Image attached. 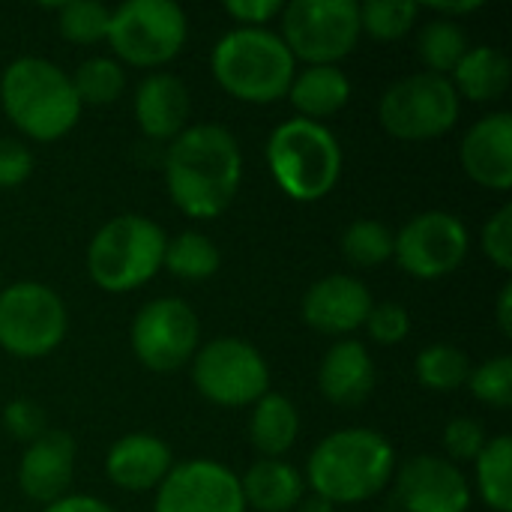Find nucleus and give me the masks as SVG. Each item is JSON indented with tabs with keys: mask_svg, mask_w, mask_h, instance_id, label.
<instances>
[{
	"mask_svg": "<svg viewBox=\"0 0 512 512\" xmlns=\"http://www.w3.org/2000/svg\"><path fill=\"white\" fill-rule=\"evenodd\" d=\"M243 180V153L237 138L219 123L186 126L165 150V186L189 219L222 216Z\"/></svg>",
	"mask_w": 512,
	"mask_h": 512,
	"instance_id": "f257e3e1",
	"label": "nucleus"
},
{
	"mask_svg": "<svg viewBox=\"0 0 512 512\" xmlns=\"http://www.w3.org/2000/svg\"><path fill=\"white\" fill-rule=\"evenodd\" d=\"M396 471L393 444L375 429H339L327 435L306 462L312 492L336 504H363L375 498Z\"/></svg>",
	"mask_w": 512,
	"mask_h": 512,
	"instance_id": "f03ea898",
	"label": "nucleus"
},
{
	"mask_svg": "<svg viewBox=\"0 0 512 512\" xmlns=\"http://www.w3.org/2000/svg\"><path fill=\"white\" fill-rule=\"evenodd\" d=\"M0 102L6 117L33 141H57L81 117L69 72L45 57H18L3 69Z\"/></svg>",
	"mask_w": 512,
	"mask_h": 512,
	"instance_id": "7ed1b4c3",
	"label": "nucleus"
},
{
	"mask_svg": "<svg viewBox=\"0 0 512 512\" xmlns=\"http://www.w3.org/2000/svg\"><path fill=\"white\" fill-rule=\"evenodd\" d=\"M210 69L228 96L252 105H270L288 96L297 60L279 33L267 27H237L216 42Z\"/></svg>",
	"mask_w": 512,
	"mask_h": 512,
	"instance_id": "20e7f679",
	"label": "nucleus"
},
{
	"mask_svg": "<svg viewBox=\"0 0 512 512\" xmlns=\"http://www.w3.org/2000/svg\"><path fill=\"white\" fill-rule=\"evenodd\" d=\"M267 165L276 186L300 204L327 198L342 177V144L315 120H285L267 138Z\"/></svg>",
	"mask_w": 512,
	"mask_h": 512,
	"instance_id": "39448f33",
	"label": "nucleus"
},
{
	"mask_svg": "<svg viewBox=\"0 0 512 512\" xmlns=\"http://www.w3.org/2000/svg\"><path fill=\"white\" fill-rule=\"evenodd\" d=\"M165 231L138 213L105 222L87 246V273L108 294H126L147 285L165 258Z\"/></svg>",
	"mask_w": 512,
	"mask_h": 512,
	"instance_id": "423d86ee",
	"label": "nucleus"
},
{
	"mask_svg": "<svg viewBox=\"0 0 512 512\" xmlns=\"http://www.w3.org/2000/svg\"><path fill=\"white\" fill-rule=\"evenodd\" d=\"M189 36L186 12L171 0H129L111 9L108 45L114 54L138 69L171 63Z\"/></svg>",
	"mask_w": 512,
	"mask_h": 512,
	"instance_id": "0eeeda50",
	"label": "nucleus"
},
{
	"mask_svg": "<svg viewBox=\"0 0 512 512\" xmlns=\"http://www.w3.org/2000/svg\"><path fill=\"white\" fill-rule=\"evenodd\" d=\"M360 3L354 0H294L282 6L279 39L306 66H336L360 42Z\"/></svg>",
	"mask_w": 512,
	"mask_h": 512,
	"instance_id": "6e6552de",
	"label": "nucleus"
},
{
	"mask_svg": "<svg viewBox=\"0 0 512 512\" xmlns=\"http://www.w3.org/2000/svg\"><path fill=\"white\" fill-rule=\"evenodd\" d=\"M462 111V99L450 78L414 72L390 84L378 102V120L399 141H432L447 135Z\"/></svg>",
	"mask_w": 512,
	"mask_h": 512,
	"instance_id": "1a4fd4ad",
	"label": "nucleus"
},
{
	"mask_svg": "<svg viewBox=\"0 0 512 512\" xmlns=\"http://www.w3.org/2000/svg\"><path fill=\"white\" fill-rule=\"evenodd\" d=\"M69 315L60 294L42 282H15L0 291V348L21 360L48 357L66 336Z\"/></svg>",
	"mask_w": 512,
	"mask_h": 512,
	"instance_id": "9d476101",
	"label": "nucleus"
},
{
	"mask_svg": "<svg viewBox=\"0 0 512 512\" xmlns=\"http://www.w3.org/2000/svg\"><path fill=\"white\" fill-rule=\"evenodd\" d=\"M192 381L207 402L246 408L270 393V366L249 342L222 336L198 348L192 357Z\"/></svg>",
	"mask_w": 512,
	"mask_h": 512,
	"instance_id": "9b49d317",
	"label": "nucleus"
},
{
	"mask_svg": "<svg viewBox=\"0 0 512 512\" xmlns=\"http://www.w3.org/2000/svg\"><path fill=\"white\" fill-rule=\"evenodd\" d=\"M201 348V321L186 300L159 297L132 321V351L150 372H177Z\"/></svg>",
	"mask_w": 512,
	"mask_h": 512,
	"instance_id": "f8f14e48",
	"label": "nucleus"
},
{
	"mask_svg": "<svg viewBox=\"0 0 512 512\" xmlns=\"http://www.w3.org/2000/svg\"><path fill=\"white\" fill-rule=\"evenodd\" d=\"M471 252L465 222L447 210H426L405 222L393 240L399 267L414 279H441L456 273Z\"/></svg>",
	"mask_w": 512,
	"mask_h": 512,
	"instance_id": "ddd939ff",
	"label": "nucleus"
},
{
	"mask_svg": "<svg viewBox=\"0 0 512 512\" xmlns=\"http://www.w3.org/2000/svg\"><path fill=\"white\" fill-rule=\"evenodd\" d=\"M153 512H246L240 477L213 459L180 462L156 489Z\"/></svg>",
	"mask_w": 512,
	"mask_h": 512,
	"instance_id": "4468645a",
	"label": "nucleus"
},
{
	"mask_svg": "<svg viewBox=\"0 0 512 512\" xmlns=\"http://www.w3.org/2000/svg\"><path fill=\"white\" fill-rule=\"evenodd\" d=\"M396 498L405 512H468L471 486L450 459L426 453L399 468Z\"/></svg>",
	"mask_w": 512,
	"mask_h": 512,
	"instance_id": "2eb2a0df",
	"label": "nucleus"
},
{
	"mask_svg": "<svg viewBox=\"0 0 512 512\" xmlns=\"http://www.w3.org/2000/svg\"><path fill=\"white\" fill-rule=\"evenodd\" d=\"M369 288L345 273L318 279L303 297V321L321 336H351L372 312Z\"/></svg>",
	"mask_w": 512,
	"mask_h": 512,
	"instance_id": "dca6fc26",
	"label": "nucleus"
},
{
	"mask_svg": "<svg viewBox=\"0 0 512 512\" xmlns=\"http://www.w3.org/2000/svg\"><path fill=\"white\" fill-rule=\"evenodd\" d=\"M459 159L465 174L492 192L512 186V114L492 111L480 117L462 138Z\"/></svg>",
	"mask_w": 512,
	"mask_h": 512,
	"instance_id": "f3484780",
	"label": "nucleus"
},
{
	"mask_svg": "<svg viewBox=\"0 0 512 512\" xmlns=\"http://www.w3.org/2000/svg\"><path fill=\"white\" fill-rule=\"evenodd\" d=\"M75 474V441L69 432L51 429L27 444L18 465V486L36 504H54L66 495Z\"/></svg>",
	"mask_w": 512,
	"mask_h": 512,
	"instance_id": "a211bd4d",
	"label": "nucleus"
},
{
	"mask_svg": "<svg viewBox=\"0 0 512 512\" xmlns=\"http://www.w3.org/2000/svg\"><path fill=\"white\" fill-rule=\"evenodd\" d=\"M174 468L171 447L147 432H132L120 438L105 456V474L117 489L126 492H150L159 489L162 480Z\"/></svg>",
	"mask_w": 512,
	"mask_h": 512,
	"instance_id": "6ab92c4d",
	"label": "nucleus"
},
{
	"mask_svg": "<svg viewBox=\"0 0 512 512\" xmlns=\"http://www.w3.org/2000/svg\"><path fill=\"white\" fill-rule=\"evenodd\" d=\"M375 363L357 339H339L321 360L318 390L339 408H360L375 393Z\"/></svg>",
	"mask_w": 512,
	"mask_h": 512,
	"instance_id": "aec40b11",
	"label": "nucleus"
},
{
	"mask_svg": "<svg viewBox=\"0 0 512 512\" xmlns=\"http://www.w3.org/2000/svg\"><path fill=\"white\" fill-rule=\"evenodd\" d=\"M135 120L150 141H174L189 120V90L171 72H150L135 90Z\"/></svg>",
	"mask_w": 512,
	"mask_h": 512,
	"instance_id": "412c9836",
	"label": "nucleus"
},
{
	"mask_svg": "<svg viewBox=\"0 0 512 512\" xmlns=\"http://www.w3.org/2000/svg\"><path fill=\"white\" fill-rule=\"evenodd\" d=\"M246 507L258 512H291L303 501L306 483L300 471L282 459H258L240 477Z\"/></svg>",
	"mask_w": 512,
	"mask_h": 512,
	"instance_id": "4be33fe9",
	"label": "nucleus"
},
{
	"mask_svg": "<svg viewBox=\"0 0 512 512\" xmlns=\"http://www.w3.org/2000/svg\"><path fill=\"white\" fill-rule=\"evenodd\" d=\"M288 99L303 120L321 123L342 111L351 99V81L339 66H306L294 75Z\"/></svg>",
	"mask_w": 512,
	"mask_h": 512,
	"instance_id": "5701e85b",
	"label": "nucleus"
},
{
	"mask_svg": "<svg viewBox=\"0 0 512 512\" xmlns=\"http://www.w3.org/2000/svg\"><path fill=\"white\" fill-rule=\"evenodd\" d=\"M510 78L512 66L507 54L489 45L468 48L459 66L450 72V84L459 99L465 96L471 102H498L510 90Z\"/></svg>",
	"mask_w": 512,
	"mask_h": 512,
	"instance_id": "b1692460",
	"label": "nucleus"
},
{
	"mask_svg": "<svg viewBox=\"0 0 512 512\" xmlns=\"http://www.w3.org/2000/svg\"><path fill=\"white\" fill-rule=\"evenodd\" d=\"M300 435V414L294 402L282 393H264L249 420V441L264 459L285 456Z\"/></svg>",
	"mask_w": 512,
	"mask_h": 512,
	"instance_id": "393cba45",
	"label": "nucleus"
},
{
	"mask_svg": "<svg viewBox=\"0 0 512 512\" xmlns=\"http://www.w3.org/2000/svg\"><path fill=\"white\" fill-rule=\"evenodd\" d=\"M219 267H222V252L207 234L183 231L177 237H168L162 270H168L171 276L201 282V279H210Z\"/></svg>",
	"mask_w": 512,
	"mask_h": 512,
	"instance_id": "a878e982",
	"label": "nucleus"
},
{
	"mask_svg": "<svg viewBox=\"0 0 512 512\" xmlns=\"http://www.w3.org/2000/svg\"><path fill=\"white\" fill-rule=\"evenodd\" d=\"M477 465V492L486 507L495 512H512V441L507 435L492 438L483 453L474 459Z\"/></svg>",
	"mask_w": 512,
	"mask_h": 512,
	"instance_id": "bb28decb",
	"label": "nucleus"
},
{
	"mask_svg": "<svg viewBox=\"0 0 512 512\" xmlns=\"http://www.w3.org/2000/svg\"><path fill=\"white\" fill-rule=\"evenodd\" d=\"M468 51V36L459 21L450 18H432L423 24L417 36V54L426 66V72L450 78V72L459 66V60Z\"/></svg>",
	"mask_w": 512,
	"mask_h": 512,
	"instance_id": "cd10ccee",
	"label": "nucleus"
},
{
	"mask_svg": "<svg viewBox=\"0 0 512 512\" xmlns=\"http://www.w3.org/2000/svg\"><path fill=\"white\" fill-rule=\"evenodd\" d=\"M414 372H417V381L426 387V390H435V393H453L459 387L468 384V375H471V360L462 348L456 345H429L417 354V363H414Z\"/></svg>",
	"mask_w": 512,
	"mask_h": 512,
	"instance_id": "c85d7f7f",
	"label": "nucleus"
},
{
	"mask_svg": "<svg viewBox=\"0 0 512 512\" xmlns=\"http://www.w3.org/2000/svg\"><path fill=\"white\" fill-rule=\"evenodd\" d=\"M69 78H72L81 108L84 105H111L126 90V72L111 57H90V60L78 63V69Z\"/></svg>",
	"mask_w": 512,
	"mask_h": 512,
	"instance_id": "c756f323",
	"label": "nucleus"
},
{
	"mask_svg": "<svg viewBox=\"0 0 512 512\" xmlns=\"http://www.w3.org/2000/svg\"><path fill=\"white\" fill-rule=\"evenodd\" d=\"M396 234L378 219H357L342 234V255L360 270H375L393 258Z\"/></svg>",
	"mask_w": 512,
	"mask_h": 512,
	"instance_id": "7c9ffc66",
	"label": "nucleus"
},
{
	"mask_svg": "<svg viewBox=\"0 0 512 512\" xmlns=\"http://www.w3.org/2000/svg\"><path fill=\"white\" fill-rule=\"evenodd\" d=\"M420 15L417 3L405 0H369L360 3V30L378 42H396L414 30Z\"/></svg>",
	"mask_w": 512,
	"mask_h": 512,
	"instance_id": "2f4dec72",
	"label": "nucleus"
},
{
	"mask_svg": "<svg viewBox=\"0 0 512 512\" xmlns=\"http://www.w3.org/2000/svg\"><path fill=\"white\" fill-rule=\"evenodd\" d=\"M111 9L96 0H75L57 6V27L60 36L72 45H96L108 36Z\"/></svg>",
	"mask_w": 512,
	"mask_h": 512,
	"instance_id": "473e14b6",
	"label": "nucleus"
},
{
	"mask_svg": "<svg viewBox=\"0 0 512 512\" xmlns=\"http://www.w3.org/2000/svg\"><path fill=\"white\" fill-rule=\"evenodd\" d=\"M468 387L477 402L507 411L512 405V357L501 354V357H492V360L480 363L477 369H471Z\"/></svg>",
	"mask_w": 512,
	"mask_h": 512,
	"instance_id": "72a5a7b5",
	"label": "nucleus"
},
{
	"mask_svg": "<svg viewBox=\"0 0 512 512\" xmlns=\"http://www.w3.org/2000/svg\"><path fill=\"white\" fill-rule=\"evenodd\" d=\"M489 444L486 438V429L480 420H471V417H456L447 423L444 429V450L450 456V462H474L483 447Z\"/></svg>",
	"mask_w": 512,
	"mask_h": 512,
	"instance_id": "f704fd0d",
	"label": "nucleus"
},
{
	"mask_svg": "<svg viewBox=\"0 0 512 512\" xmlns=\"http://www.w3.org/2000/svg\"><path fill=\"white\" fill-rule=\"evenodd\" d=\"M369 339L378 345H399L411 333V315L402 303H375L366 324Z\"/></svg>",
	"mask_w": 512,
	"mask_h": 512,
	"instance_id": "c9c22d12",
	"label": "nucleus"
},
{
	"mask_svg": "<svg viewBox=\"0 0 512 512\" xmlns=\"http://www.w3.org/2000/svg\"><path fill=\"white\" fill-rule=\"evenodd\" d=\"M480 246L483 252L489 255V261L510 273L512 270V204L498 207V213L483 225V234H480Z\"/></svg>",
	"mask_w": 512,
	"mask_h": 512,
	"instance_id": "e433bc0d",
	"label": "nucleus"
},
{
	"mask_svg": "<svg viewBox=\"0 0 512 512\" xmlns=\"http://www.w3.org/2000/svg\"><path fill=\"white\" fill-rule=\"evenodd\" d=\"M3 426L12 438L33 444L36 438H42L45 429V411L33 402V399H12L3 408Z\"/></svg>",
	"mask_w": 512,
	"mask_h": 512,
	"instance_id": "4c0bfd02",
	"label": "nucleus"
},
{
	"mask_svg": "<svg viewBox=\"0 0 512 512\" xmlns=\"http://www.w3.org/2000/svg\"><path fill=\"white\" fill-rule=\"evenodd\" d=\"M33 174V153L18 138H0V189H15Z\"/></svg>",
	"mask_w": 512,
	"mask_h": 512,
	"instance_id": "58836bf2",
	"label": "nucleus"
},
{
	"mask_svg": "<svg viewBox=\"0 0 512 512\" xmlns=\"http://www.w3.org/2000/svg\"><path fill=\"white\" fill-rule=\"evenodd\" d=\"M225 12L243 27H264L276 15H282V3L279 0H231L225 3Z\"/></svg>",
	"mask_w": 512,
	"mask_h": 512,
	"instance_id": "ea45409f",
	"label": "nucleus"
},
{
	"mask_svg": "<svg viewBox=\"0 0 512 512\" xmlns=\"http://www.w3.org/2000/svg\"><path fill=\"white\" fill-rule=\"evenodd\" d=\"M45 512H117L108 507L105 501L93 498V495H63L60 501L48 504Z\"/></svg>",
	"mask_w": 512,
	"mask_h": 512,
	"instance_id": "a19ab883",
	"label": "nucleus"
},
{
	"mask_svg": "<svg viewBox=\"0 0 512 512\" xmlns=\"http://www.w3.org/2000/svg\"><path fill=\"white\" fill-rule=\"evenodd\" d=\"M429 9H432L438 18L456 21V18H465V15H471V12H480L483 3H480V0H468V3H432Z\"/></svg>",
	"mask_w": 512,
	"mask_h": 512,
	"instance_id": "79ce46f5",
	"label": "nucleus"
},
{
	"mask_svg": "<svg viewBox=\"0 0 512 512\" xmlns=\"http://www.w3.org/2000/svg\"><path fill=\"white\" fill-rule=\"evenodd\" d=\"M498 327L504 336H512V282L501 285V294H498Z\"/></svg>",
	"mask_w": 512,
	"mask_h": 512,
	"instance_id": "37998d69",
	"label": "nucleus"
},
{
	"mask_svg": "<svg viewBox=\"0 0 512 512\" xmlns=\"http://www.w3.org/2000/svg\"><path fill=\"white\" fill-rule=\"evenodd\" d=\"M297 512H336V507H333L330 501L312 495V498H303V501L297 504Z\"/></svg>",
	"mask_w": 512,
	"mask_h": 512,
	"instance_id": "c03bdc74",
	"label": "nucleus"
},
{
	"mask_svg": "<svg viewBox=\"0 0 512 512\" xmlns=\"http://www.w3.org/2000/svg\"><path fill=\"white\" fill-rule=\"evenodd\" d=\"M384 512H396V510H384Z\"/></svg>",
	"mask_w": 512,
	"mask_h": 512,
	"instance_id": "a18cd8bd",
	"label": "nucleus"
}]
</instances>
